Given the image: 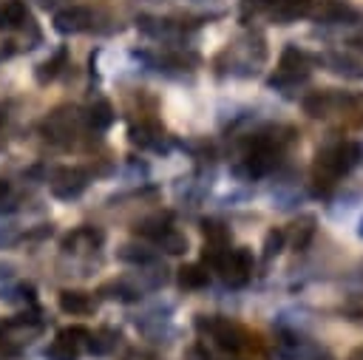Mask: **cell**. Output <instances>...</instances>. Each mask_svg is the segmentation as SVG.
<instances>
[{"mask_svg": "<svg viewBox=\"0 0 363 360\" xmlns=\"http://www.w3.org/2000/svg\"><path fill=\"white\" fill-rule=\"evenodd\" d=\"M357 156H360V147L354 142H343V145H335V147L320 150L318 153V162H315V170L323 173L326 179H335V176L349 173L357 164Z\"/></svg>", "mask_w": 363, "mask_h": 360, "instance_id": "obj_1", "label": "cell"}, {"mask_svg": "<svg viewBox=\"0 0 363 360\" xmlns=\"http://www.w3.org/2000/svg\"><path fill=\"white\" fill-rule=\"evenodd\" d=\"M221 278L230 283V286H244L250 281V272H252V252L238 247V249H224L218 266Z\"/></svg>", "mask_w": 363, "mask_h": 360, "instance_id": "obj_2", "label": "cell"}, {"mask_svg": "<svg viewBox=\"0 0 363 360\" xmlns=\"http://www.w3.org/2000/svg\"><path fill=\"white\" fill-rule=\"evenodd\" d=\"M196 326H199L201 332H207V334L216 340V346H218L221 351H238V349L244 346V343H241V329H238L235 323H230V320L218 317V315L199 317V320H196Z\"/></svg>", "mask_w": 363, "mask_h": 360, "instance_id": "obj_3", "label": "cell"}, {"mask_svg": "<svg viewBox=\"0 0 363 360\" xmlns=\"http://www.w3.org/2000/svg\"><path fill=\"white\" fill-rule=\"evenodd\" d=\"M85 187H88L85 167H57L51 176V193L57 198H77Z\"/></svg>", "mask_w": 363, "mask_h": 360, "instance_id": "obj_4", "label": "cell"}, {"mask_svg": "<svg viewBox=\"0 0 363 360\" xmlns=\"http://www.w3.org/2000/svg\"><path fill=\"white\" fill-rule=\"evenodd\" d=\"M278 164V147L269 139H258L252 150L247 153V173L250 176H264Z\"/></svg>", "mask_w": 363, "mask_h": 360, "instance_id": "obj_5", "label": "cell"}, {"mask_svg": "<svg viewBox=\"0 0 363 360\" xmlns=\"http://www.w3.org/2000/svg\"><path fill=\"white\" fill-rule=\"evenodd\" d=\"M91 26V9L85 6H68L54 14V28L60 34H79Z\"/></svg>", "mask_w": 363, "mask_h": 360, "instance_id": "obj_6", "label": "cell"}, {"mask_svg": "<svg viewBox=\"0 0 363 360\" xmlns=\"http://www.w3.org/2000/svg\"><path fill=\"white\" fill-rule=\"evenodd\" d=\"M77 111L71 108H60V111H54L45 122H43V130H45V136L48 139H54V142H60V139H65V136H71L74 133V128H77Z\"/></svg>", "mask_w": 363, "mask_h": 360, "instance_id": "obj_7", "label": "cell"}, {"mask_svg": "<svg viewBox=\"0 0 363 360\" xmlns=\"http://www.w3.org/2000/svg\"><path fill=\"white\" fill-rule=\"evenodd\" d=\"M60 309L65 315H88L94 309V300L88 292H79V289H62L60 298H57Z\"/></svg>", "mask_w": 363, "mask_h": 360, "instance_id": "obj_8", "label": "cell"}, {"mask_svg": "<svg viewBox=\"0 0 363 360\" xmlns=\"http://www.w3.org/2000/svg\"><path fill=\"white\" fill-rule=\"evenodd\" d=\"M28 20H31V14L23 0H6L0 6V28H20Z\"/></svg>", "mask_w": 363, "mask_h": 360, "instance_id": "obj_9", "label": "cell"}, {"mask_svg": "<svg viewBox=\"0 0 363 360\" xmlns=\"http://www.w3.org/2000/svg\"><path fill=\"white\" fill-rule=\"evenodd\" d=\"M65 60H68V51H65V48H60V51H54L48 60H43V62L37 65V82H51V79L62 71Z\"/></svg>", "mask_w": 363, "mask_h": 360, "instance_id": "obj_10", "label": "cell"}, {"mask_svg": "<svg viewBox=\"0 0 363 360\" xmlns=\"http://www.w3.org/2000/svg\"><path fill=\"white\" fill-rule=\"evenodd\" d=\"M85 122H88L94 130H105V128L113 122V108H111V102H105V99L94 102V105L88 108V113H85Z\"/></svg>", "mask_w": 363, "mask_h": 360, "instance_id": "obj_11", "label": "cell"}, {"mask_svg": "<svg viewBox=\"0 0 363 360\" xmlns=\"http://www.w3.org/2000/svg\"><path fill=\"white\" fill-rule=\"evenodd\" d=\"M162 133H164V130H162L156 122H142V125H133V128H130V142L139 145V147H150V145L159 142Z\"/></svg>", "mask_w": 363, "mask_h": 360, "instance_id": "obj_12", "label": "cell"}, {"mask_svg": "<svg viewBox=\"0 0 363 360\" xmlns=\"http://www.w3.org/2000/svg\"><path fill=\"white\" fill-rule=\"evenodd\" d=\"M332 105H335V96L329 91H315V94H309L303 99V111L309 116H326L332 111Z\"/></svg>", "mask_w": 363, "mask_h": 360, "instance_id": "obj_13", "label": "cell"}, {"mask_svg": "<svg viewBox=\"0 0 363 360\" xmlns=\"http://www.w3.org/2000/svg\"><path fill=\"white\" fill-rule=\"evenodd\" d=\"M179 283L184 289H201L207 283V269L201 264H184L179 269Z\"/></svg>", "mask_w": 363, "mask_h": 360, "instance_id": "obj_14", "label": "cell"}, {"mask_svg": "<svg viewBox=\"0 0 363 360\" xmlns=\"http://www.w3.org/2000/svg\"><path fill=\"white\" fill-rule=\"evenodd\" d=\"M170 230V215L164 213V215H153V218H145L139 227H136V232L139 235H145V238H153V241H159L164 232Z\"/></svg>", "mask_w": 363, "mask_h": 360, "instance_id": "obj_15", "label": "cell"}, {"mask_svg": "<svg viewBox=\"0 0 363 360\" xmlns=\"http://www.w3.org/2000/svg\"><path fill=\"white\" fill-rule=\"evenodd\" d=\"M201 232H204L207 244H213V247H227V241H230V230L216 218H204L201 221Z\"/></svg>", "mask_w": 363, "mask_h": 360, "instance_id": "obj_16", "label": "cell"}, {"mask_svg": "<svg viewBox=\"0 0 363 360\" xmlns=\"http://www.w3.org/2000/svg\"><path fill=\"white\" fill-rule=\"evenodd\" d=\"M312 224H315V218H309V215L292 224V247H295V249H303V247L309 244V238H312V232H315Z\"/></svg>", "mask_w": 363, "mask_h": 360, "instance_id": "obj_17", "label": "cell"}, {"mask_svg": "<svg viewBox=\"0 0 363 360\" xmlns=\"http://www.w3.org/2000/svg\"><path fill=\"white\" fill-rule=\"evenodd\" d=\"M159 244H162V249H164V252H170V255H182V252L187 249V238H184L182 232H176L173 227L159 238Z\"/></svg>", "mask_w": 363, "mask_h": 360, "instance_id": "obj_18", "label": "cell"}, {"mask_svg": "<svg viewBox=\"0 0 363 360\" xmlns=\"http://www.w3.org/2000/svg\"><path fill=\"white\" fill-rule=\"evenodd\" d=\"M278 9H281V14L289 20V17L306 14V11L312 9V0H278Z\"/></svg>", "mask_w": 363, "mask_h": 360, "instance_id": "obj_19", "label": "cell"}, {"mask_svg": "<svg viewBox=\"0 0 363 360\" xmlns=\"http://www.w3.org/2000/svg\"><path fill=\"white\" fill-rule=\"evenodd\" d=\"M284 241H286V232H284V230H269L267 238H264V258L278 255L281 247H284Z\"/></svg>", "mask_w": 363, "mask_h": 360, "instance_id": "obj_20", "label": "cell"}, {"mask_svg": "<svg viewBox=\"0 0 363 360\" xmlns=\"http://www.w3.org/2000/svg\"><path fill=\"white\" fill-rule=\"evenodd\" d=\"M187 360H210V354H207V349H201V346H193V349H187V354H184Z\"/></svg>", "mask_w": 363, "mask_h": 360, "instance_id": "obj_21", "label": "cell"}, {"mask_svg": "<svg viewBox=\"0 0 363 360\" xmlns=\"http://www.w3.org/2000/svg\"><path fill=\"white\" fill-rule=\"evenodd\" d=\"M3 119H6V108L0 105V125H3Z\"/></svg>", "mask_w": 363, "mask_h": 360, "instance_id": "obj_22", "label": "cell"}, {"mask_svg": "<svg viewBox=\"0 0 363 360\" xmlns=\"http://www.w3.org/2000/svg\"><path fill=\"white\" fill-rule=\"evenodd\" d=\"M360 232H363V224H360Z\"/></svg>", "mask_w": 363, "mask_h": 360, "instance_id": "obj_23", "label": "cell"}, {"mask_svg": "<svg viewBox=\"0 0 363 360\" xmlns=\"http://www.w3.org/2000/svg\"><path fill=\"white\" fill-rule=\"evenodd\" d=\"M0 332H3V326H0Z\"/></svg>", "mask_w": 363, "mask_h": 360, "instance_id": "obj_24", "label": "cell"}]
</instances>
